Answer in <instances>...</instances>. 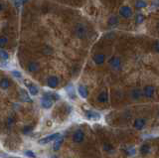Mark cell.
Returning a JSON list of instances; mask_svg holds the SVG:
<instances>
[{
    "label": "cell",
    "instance_id": "cell-1",
    "mask_svg": "<svg viewBox=\"0 0 159 158\" xmlns=\"http://www.w3.org/2000/svg\"><path fill=\"white\" fill-rule=\"evenodd\" d=\"M75 34L79 39H85L88 36V29L84 24L78 23L75 27Z\"/></svg>",
    "mask_w": 159,
    "mask_h": 158
},
{
    "label": "cell",
    "instance_id": "cell-2",
    "mask_svg": "<svg viewBox=\"0 0 159 158\" xmlns=\"http://www.w3.org/2000/svg\"><path fill=\"white\" fill-rule=\"evenodd\" d=\"M119 15L124 19H128V18L132 16V9L127 5H123L119 9Z\"/></svg>",
    "mask_w": 159,
    "mask_h": 158
},
{
    "label": "cell",
    "instance_id": "cell-3",
    "mask_svg": "<svg viewBox=\"0 0 159 158\" xmlns=\"http://www.w3.org/2000/svg\"><path fill=\"white\" fill-rule=\"evenodd\" d=\"M59 137H61V134H60L59 132L58 133H54V134H51V135L46 136V137L41 138L38 142L40 144H47V143H49V142H51V141L57 140Z\"/></svg>",
    "mask_w": 159,
    "mask_h": 158
},
{
    "label": "cell",
    "instance_id": "cell-4",
    "mask_svg": "<svg viewBox=\"0 0 159 158\" xmlns=\"http://www.w3.org/2000/svg\"><path fill=\"white\" fill-rule=\"evenodd\" d=\"M41 105H42V107L44 109H48L52 107V105H53V99H51L49 97H47L44 94V97H42V99H41Z\"/></svg>",
    "mask_w": 159,
    "mask_h": 158
},
{
    "label": "cell",
    "instance_id": "cell-5",
    "mask_svg": "<svg viewBox=\"0 0 159 158\" xmlns=\"http://www.w3.org/2000/svg\"><path fill=\"white\" fill-rule=\"evenodd\" d=\"M109 65L111 66V68L114 70H119L121 67V62H120V59L118 57H113L109 61Z\"/></svg>",
    "mask_w": 159,
    "mask_h": 158
},
{
    "label": "cell",
    "instance_id": "cell-6",
    "mask_svg": "<svg viewBox=\"0 0 159 158\" xmlns=\"http://www.w3.org/2000/svg\"><path fill=\"white\" fill-rule=\"evenodd\" d=\"M47 85L52 89L56 88V87L59 85V78L56 77V76H51V77H49L48 80H47Z\"/></svg>",
    "mask_w": 159,
    "mask_h": 158
},
{
    "label": "cell",
    "instance_id": "cell-7",
    "mask_svg": "<svg viewBox=\"0 0 159 158\" xmlns=\"http://www.w3.org/2000/svg\"><path fill=\"white\" fill-rule=\"evenodd\" d=\"M25 84H26V86H27L28 89H29L30 94H32V96H37L39 93V89L37 87L32 83H29L28 81H25Z\"/></svg>",
    "mask_w": 159,
    "mask_h": 158
},
{
    "label": "cell",
    "instance_id": "cell-8",
    "mask_svg": "<svg viewBox=\"0 0 159 158\" xmlns=\"http://www.w3.org/2000/svg\"><path fill=\"white\" fill-rule=\"evenodd\" d=\"M86 117L88 119H92V120H98L101 118V114L96 112H93V110H88L86 112Z\"/></svg>",
    "mask_w": 159,
    "mask_h": 158
},
{
    "label": "cell",
    "instance_id": "cell-9",
    "mask_svg": "<svg viewBox=\"0 0 159 158\" xmlns=\"http://www.w3.org/2000/svg\"><path fill=\"white\" fill-rule=\"evenodd\" d=\"M154 87L153 86H146L144 89H143V94H144V96L148 97V99H150V97H153V94H154Z\"/></svg>",
    "mask_w": 159,
    "mask_h": 158
},
{
    "label": "cell",
    "instance_id": "cell-10",
    "mask_svg": "<svg viewBox=\"0 0 159 158\" xmlns=\"http://www.w3.org/2000/svg\"><path fill=\"white\" fill-rule=\"evenodd\" d=\"M106 61V56L103 54H96L93 56V62L96 65H101Z\"/></svg>",
    "mask_w": 159,
    "mask_h": 158
},
{
    "label": "cell",
    "instance_id": "cell-11",
    "mask_svg": "<svg viewBox=\"0 0 159 158\" xmlns=\"http://www.w3.org/2000/svg\"><path fill=\"white\" fill-rule=\"evenodd\" d=\"M11 85H12V82L7 78H3L1 81H0V88L3 89H6L10 88Z\"/></svg>",
    "mask_w": 159,
    "mask_h": 158
},
{
    "label": "cell",
    "instance_id": "cell-12",
    "mask_svg": "<svg viewBox=\"0 0 159 158\" xmlns=\"http://www.w3.org/2000/svg\"><path fill=\"white\" fill-rule=\"evenodd\" d=\"M73 139L75 142H82L84 139V132L82 130H77L73 135Z\"/></svg>",
    "mask_w": 159,
    "mask_h": 158
},
{
    "label": "cell",
    "instance_id": "cell-13",
    "mask_svg": "<svg viewBox=\"0 0 159 158\" xmlns=\"http://www.w3.org/2000/svg\"><path fill=\"white\" fill-rule=\"evenodd\" d=\"M78 93H79V94L83 97V99H87V97H88V93L87 88H86L85 86L80 85L79 87H78Z\"/></svg>",
    "mask_w": 159,
    "mask_h": 158
},
{
    "label": "cell",
    "instance_id": "cell-14",
    "mask_svg": "<svg viewBox=\"0 0 159 158\" xmlns=\"http://www.w3.org/2000/svg\"><path fill=\"white\" fill-rule=\"evenodd\" d=\"M66 92L68 94V96L70 97V99H76V93H75V88L73 85H69L66 88Z\"/></svg>",
    "mask_w": 159,
    "mask_h": 158
},
{
    "label": "cell",
    "instance_id": "cell-15",
    "mask_svg": "<svg viewBox=\"0 0 159 158\" xmlns=\"http://www.w3.org/2000/svg\"><path fill=\"white\" fill-rule=\"evenodd\" d=\"M144 125H145V120L142 119V118H137L134 122V127L138 130L142 129V128L144 127Z\"/></svg>",
    "mask_w": 159,
    "mask_h": 158
},
{
    "label": "cell",
    "instance_id": "cell-16",
    "mask_svg": "<svg viewBox=\"0 0 159 158\" xmlns=\"http://www.w3.org/2000/svg\"><path fill=\"white\" fill-rule=\"evenodd\" d=\"M20 99H21V101L26 102H32V99H30V97L28 96V94L26 93L24 89H21V91H20Z\"/></svg>",
    "mask_w": 159,
    "mask_h": 158
},
{
    "label": "cell",
    "instance_id": "cell-17",
    "mask_svg": "<svg viewBox=\"0 0 159 158\" xmlns=\"http://www.w3.org/2000/svg\"><path fill=\"white\" fill-rule=\"evenodd\" d=\"M39 69V65L37 64V63H35V62H31L29 63V65H28V71L29 72H37Z\"/></svg>",
    "mask_w": 159,
    "mask_h": 158
},
{
    "label": "cell",
    "instance_id": "cell-18",
    "mask_svg": "<svg viewBox=\"0 0 159 158\" xmlns=\"http://www.w3.org/2000/svg\"><path fill=\"white\" fill-rule=\"evenodd\" d=\"M108 93L106 92H101V93L98 94V101L100 102H108Z\"/></svg>",
    "mask_w": 159,
    "mask_h": 158
},
{
    "label": "cell",
    "instance_id": "cell-19",
    "mask_svg": "<svg viewBox=\"0 0 159 158\" xmlns=\"http://www.w3.org/2000/svg\"><path fill=\"white\" fill-rule=\"evenodd\" d=\"M146 6H147V3L144 0H136V1H135V7H136L137 9L145 8Z\"/></svg>",
    "mask_w": 159,
    "mask_h": 158
},
{
    "label": "cell",
    "instance_id": "cell-20",
    "mask_svg": "<svg viewBox=\"0 0 159 158\" xmlns=\"http://www.w3.org/2000/svg\"><path fill=\"white\" fill-rule=\"evenodd\" d=\"M63 140H64L63 137H59L58 139H57V140H55V143H54V146H53L55 151H57V150L60 149V147H61L62 143H63Z\"/></svg>",
    "mask_w": 159,
    "mask_h": 158
},
{
    "label": "cell",
    "instance_id": "cell-21",
    "mask_svg": "<svg viewBox=\"0 0 159 158\" xmlns=\"http://www.w3.org/2000/svg\"><path fill=\"white\" fill-rule=\"evenodd\" d=\"M144 19H145L144 15L141 14V13H138L136 15V18H135V23H136L137 25L142 24V23L144 22Z\"/></svg>",
    "mask_w": 159,
    "mask_h": 158
},
{
    "label": "cell",
    "instance_id": "cell-22",
    "mask_svg": "<svg viewBox=\"0 0 159 158\" xmlns=\"http://www.w3.org/2000/svg\"><path fill=\"white\" fill-rule=\"evenodd\" d=\"M108 25L109 26H116L118 24V18L116 16H111V18L108 19Z\"/></svg>",
    "mask_w": 159,
    "mask_h": 158
},
{
    "label": "cell",
    "instance_id": "cell-23",
    "mask_svg": "<svg viewBox=\"0 0 159 158\" xmlns=\"http://www.w3.org/2000/svg\"><path fill=\"white\" fill-rule=\"evenodd\" d=\"M131 96L132 97H133L134 99H140L142 96V94H141V92L139 91V89H133L132 91V93H131Z\"/></svg>",
    "mask_w": 159,
    "mask_h": 158
},
{
    "label": "cell",
    "instance_id": "cell-24",
    "mask_svg": "<svg viewBox=\"0 0 159 158\" xmlns=\"http://www.w3.org/2000/svg\"><path fill=\"white\" fill-rule=\"evenodd\" d=\"M45 96L49 97L51 99H53V101H58V99H60V96L58 94H55V93H46Z\"/></svg>",
    "mask_w": 159,
    "mask_h": 158
},
{
    "label": "cell",
    "instance_id": "cell-25",
    "mask_svg": "<svg viewBox=\"0 0 159 158\" xmlns=\"http://www.w3.org/2000/svg\"><path fill=\"white\" fill-rule=\"evenodd\" d=\"M0 59L3 60V61H6V60L9 59V54L4 50H0Z\"/></svg>",
    "mask_w": 159,
    "mask_h": 158
},
{
    "label": "cell",
    "instance_id": "cell-26",
    "mask_svg": "<svg viewBox=\"0 0 159 158\" xmlns=\"http://www.w3.org/2000/svg\"><path fill=\"white\" fill-rule=\"evenodd\" d=\"M7 42H8V39H7L6 37H4V36H0V48H2V47H4L5 45L7 44Z\"/></svg>",
    "mask_w": 159,
    "mask_h": 158
},
{
    "label": "cell",
    "instance_id": "cell-27",
    "mask_svg": "<svg viewBox=\"0 0 159 158\" xmlns=\"http://www.w3.org/2000/svg\"><path fill=\"white\" fill-rule=\"evenodd\" d=\"M140 152H141L142 154L148 153V152H149V146H148V145H143L141 147V149H140Z\"/></svg>",
    "mask_w": 159,
    "mask_h": 158
},
{
    "label": "cell",
    "instance_id": "cell-28",
    "mask_svg": "<svg viewBox=\"0 0 159 158\" xmlns=\"http://www.w3.org/2000/svg\"><path fill=\"white\" fill-rule=\"evenodd\" d=\"M32 126H25L24 128L22 129V131H23V133H25V134H28L29 132H31L32 131Z\"/></svg>",
    "mask_w": 159,
    "mask_h": 158
},
{
    "label": "cell",
    "instance_id": "cell-29",
    "mask_svg": "<svg viewBox=\"0 0 159 158\" xmlns=\"http://www.w3.org/2000/svg\"><path fill=\"white\" fill-rule=\"evenodd\" d=\"M159 7V0H153L151 3V8H157Z\"/></svg>",
    "mask_w": 159,
    "mask_h": 158
},
{
    "label": "cell",
    "instance_id": "cell-30",
    "mask_svg": "<svg viewBox=\"0 0 159 158\" xmlns=\"http://www.w3.org/2000/svg\"><path fill=\"white\" fill-rule=\"evenodd\" d=\"M103 149H105L106 151H111V150H113V146L108 143H105V145H103Z\"/></svg>",
    "mask_w": 159,
    "mask_h": 158
},
{
    "label": "cell",
    "instance_id": "cell-31",
    "mask_svg": "<svg viewBox=\"0 0 159 158\" xmlns=\"http://www.w3.org/2000/svg\"><path fill=\"white\" fill-rule=\"evenodd\" d=\"M25 154L27 155L28 157H31V158H35V157H36V154L34 153V152L30 151V150H28V151H26V152H25Z\"/></svg>",
    "mask_w": 159,
    "mask_h": 158
},
{
    "label": "cell",
    "instance_id": "cell-32",
    "mask_svg": "<svg viewBox=\"0 0 159 158\" xmlns=\"http://www.w3.org/2000/svg\"><path fill=\"white\" fill-rule=\"evenodd\" d=\"M12 75L14 76L15 78H18V79L22 77L21 73H20V72H18V71H13V72H12Z\"/></svg>",
    "mask_w": 159,
    "mask_h": 158
},
{
    "label": "cell",
    "instance_id": "cell-33",
    "mask_svg": "<svg viewBox=\"0 0 159 158\" xmlns=\"http://www.w3.org/2000/svg\"><path fill=\"white\" fill-rule=\"evenodd\" d=\"M126 153L128 155H134L135 154V149L133 147H131V148H128L126 150Z\"/></svg>",
    "mask_w": 159,
    "mask_h": 158
},
{
    "label": "cell",
    "instance_id": "cell-34",
    "mask_svg": "<svg viewBox=\"0 0 159 158\" xmlns=\"http://www.w3.org/2000/svg\"><path fill=\"white\" fill-rule=\"evenodd\" d=\"M153 49H154V51H155L156 53H159V41L155 42L154 46H153Z\"/></svg>",
    "mask_w": 159,
    "mask_h": 158
},
{
    "label": "cell",
    "instance_id": "cell-35",
    "mask_svg": "<svg viewBox=\"0 0 159 158\" xmlns=\"http://www.w3.org/2000/svg\"><path fill=\"white\" fill-rule=\"evenodd\" d=\"M1 10H3V4L0 3V11H1Z\"/></svg>",
    "mask_w": 159,
    "mask_h": 158
},
{
    "label": "cell",
    "instance_id": "cell-36",
    "mask_svg": "<svg viewBox=\"0 0 159 158\" xmlns=\"http://www.w3.org/2000/svg\"><path fill=\"white\" fill-rule=\"evenodd\" d=\"M28 0H19V2H21V3H25V2H27Z\"/></svg>",
    "mask_w": 159,
    "mask_h": 158
},
{
    "label": "cell",
    "instance_id": "cell-37",
    "mask_svg": "<svg viewBox=\"0 0 159 158\" xmlns=\"http://www.w3.org/2000/svg\"><path fill=\"white\" fill-rule=\"evenodd\" d=\"M157 29L159 30V21H158V23H157Z\"/></svg>",
    "mask_w": 159,
    "mask_h": 158
}]
</instances>
